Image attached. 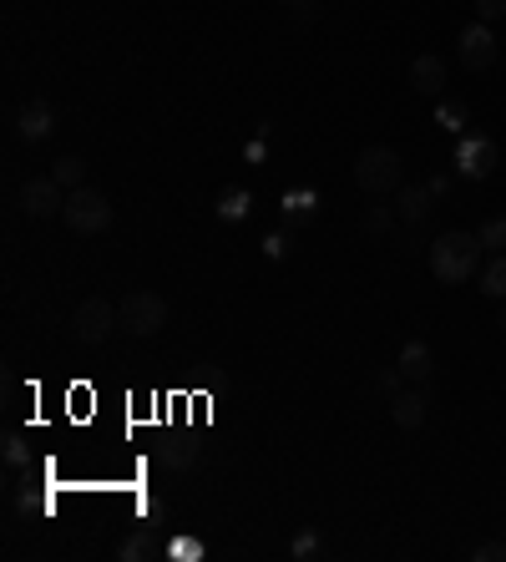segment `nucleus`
Instances as JSON below:
<instances>
[{
    "mask_svg": "<svg viewBox=\"0 0 506 562\" xmlns=\"http://www.w3.org/2000/svg\"><path fill=\"white\" fill-rule=\"evenodd\" d=\"M6 461H11V466H21V461H26V446H21V441H11V446H6Z\"/></svg>",
    "mask_w": 506,
    "mask_h": 562,
    "instance_id": "c756f323",
    "label": "nucleus"
},
{
    "mask_svg": "<svg viewBox=\"0 0 506 562\" xmlns=\"http://www.w3.org/2000/svg\"><path fill=\"white\" fill-rule=\"evenodd\" d=\"M390 416H395L400 431H420L426 426V395L420 390H395L390 395Z\"/></svg>",
    "mask_w": 506,
    "mask_h": 562,
    "instance_id": "f8f14e48",
    "label": "nucleus"
},
{
    "mask_svg": "<svg viewBox=\"0 0 506 562\" xmlns=\"http://www.w3.org/2000/svg\"><path fill=\"white\" fill-rule=\"evenodd\" d=\"M410 87H415L420 97H441V92H446V61L431 56V51L415 56V61H410Z\"/></svg>",
    "mask_w": 506,
    "mask_h": 562,
    "instance_id": "9d476101",
    "label": "nucleus"
},
{
    "mask_svg": "<svg viewBox=\"0 0 506 562\" xmlns=\"http://www.w3.org/2000/svg\"><path fill=\"white\" fill-rule=\"evenodd\" d=\"M481 294L506 299V254H491V264L481 269Z\"/></svg>",
    "mask_w": 506,
    "mask_h": 562,
    "instance_id": "2eb2a0df",
    "label": "nucleus"
},
{
    "mask_svg": "<svg viewBox=\"0 0 506 562\" xmlns=\"http://www.w3.org/2000/svg\"><path fill=\"white\" fill-rule=\"evenodd\" d=\"M51 178H56L61 188H81V178H87V163H81V157H56Z\"/></svg>",
    "mask_w": 506,
    "mask_h": 562,
    "instance_id": "f3484780",
    "label": "nucleus"
},
{
    "mask_svg": "<svg viewBox=\"0 0 506 562\" xmlns=\"http://www.w3.org/2000/svg\"><path fill=\"white\" fill-rule=\"evenodd\" d=\"M16 132H21L26 142H41V137H51V132H56V112H51L46 102H26V107H21V117H16Z\"/></svg>",
    "mask_w": 506,
    "mask_h": 562,
    "instance_id": "ddd939ff",
    "label": "nucleus"
},
{
    "mask_svg": "<svg viewBox=\"0 0 506 562\" xmlns=\"http://www.w3.org/2000/svg\"><path fill=\"white\" fill-rule=\"evenodd\" d=\"M365 233H390V208H370L365 213Z\"/></svg>",
    "mask_w": 506,
    "mask_h": 562,
    "instance_id": "4be33fe9",
    "label": "nucleus"
},
{
    "mask_svg": "<svg viewBox=\"0 0 506 562\" xmlns=\"http://www.w3.org/2000/svg\"><path fill=\"white\" fill-rule=\"evenodd\" d=\"M461 61H466V71H486L491 61H496V36H491V26L486 21H471L466 31H461Z\"/></svg>",
    "mask_w": 506,
    "mask_h": 562,
    "instance_id": "0eeeda50",
    "label": "nucleus"
},
{
    "mask_svg": "<svg viewBox=\"0 0 506 562\" xmlns=\"http://www.w3.org/2000/svg\"><path fill=\"white\" fill-rule=\"evenodd\" d=\"M436 122H441L446 132H466V107H461V102H441V107H436Z\"/></svg>",
    "mask_w": 506,
    "mask_h": 562,
    "instance_id": "aec40b11",
    "label": "nucleus"
},
{
    "mask_svg": "<svg viewBox=\"0 0 506 562\" xmlns=\"http://www.w3.org/2000/svg\"><path fill=\"white\" fill-rule=\"evenodd\" d=\"M471 557H476V562H506V537H501V542H486V547H476Z\"/></svg>",
    "mask_w": 506,
    "mask_h": 562,
    "instance_id": "5701e85b",
    "label": "nucleus"
},
{
    "mask_svg": "<svg viewBox=\"0 0 506 562\" xmlns=\"http://www.w3.org/2000/svg\"><path fill=\"white\" fill-rule=\"evenodd\" d=\"M61 218H66V228L71 233H107L112 228V203L97 193V188H87V183H81V188H71L66 193V208H61Z\"/></svg>",
    "mask_w": 506,
    "mask_h": 562,
    "instance_id": "7ed1b4c3",
    "label": "nucleus"
},
{
    "mask_svg": "<svg viewBox=\"0 0 506 562\" xmlns=\"http://www.w3.org/2000/svg\"><path fill=\"white\" fill-rule=\"evenodd\" d=\"M284 208H289V218H309V213L319 208V193H289Z\"/></svg>",
    "mask_w": 506,
    "mask_h": 562,
    "instance_id": "412c9836",
    "label": "nucleus"
},
{
    "mask_svg": "<svg viewBox=\"0 0 506 562\" xmlns=\"http://www.w3.org/2000/svg\"><path fill=\"white\" fill-rule=\"evenodd\" d=\"M355 183L380 198V193H395L405 183V163H400V152L395 147H360L355 152Z\"/></svg>",
    "mask_w": 506,
    "mask_h": 562,
    "instance_id": "f03ea898",
    "label": "nucleus"
},
{
    "mask_svg": "<svg viewBox=\"0 0 506 562\" xmlns=\"http://www.w3.org/2000/svg\"><path fill=\"white\" fill-rule=\"evenodd\" d=\"M395 244H400V254H420V244H426V238H420V228L410 223V228H405V233L395 238Z\"/></svg>",
    "mask_w": 506,
    "mask_h": 562,
    "instance_id": "b1692460",
    "label": "nucleus"
},
{
    "mask_svg": "<svg viewBox=\"0 0 506 562\" xmlns=\"http://www.w3.org/2000/svg\"><path fill=\"white\" fill-rule=\"evenodd\" d=\"M284 6H294V11H309V6H314V0H284Z\"/></svg>",
    "mask_w": 506,
    "mask_h": 562,
    "instance_id": "7c9ffc66",
    "label": "nucleus"
},
{
    "mask_svg": "<svg viewBox=\"0 0 506 562\" xmlns=\"http://www.w3.org/2000/svg\"><path fill=\"white\" fill-rule=\"evenodd\" d=\"M395 365H400V375H405V380H415V385H426V380L436 375V355H431V345H426V340H410V345L400 350V360H395Z\"/></svg>",
    "mask_w": 506,
    "mask_h": 562,
    "instance_id": "9b49d317",
    "label": "nucleus"
},
{
    "mask_svg": "<svg viewBox=\"0 0 506 562\" xmlns=\"http://www.w3.org/2000/svg\"><path fill=\"white\" fill-rule=\"evenodd\" d=\"M476 238H481V249H491V254H506V218H486Z\"/></svg>",
    "mask_w": 506,
    "mask_h": 562,
    "instance_id": "a211bd4d",
    "label": "nucleus"
},
{
    "mask_svg": "<svg viewBox=\"0 0 506 562\" xmlns=\"http://www.w3.org/2000/svg\"><path fill=\"white\" fill-rule=\"evenodd\" d=\"M112 325H122V309H112V299L92 294V299H81L76 314H71V335L81 345H102L112 335Z\"/></svg>",
    "mask_w": 506,
    "mask_h": 562,
    "instance_id": "20e7f679",
    "label": "nucleus"
},
{
    "mask_svg": "<svg viewBox=\"0 0 506 562\" xmlns=\"http://www.w3.org/2000/svg\"><path fill=\"white\" fill-rule=\"evenodd\" d=\"M162 547H157V537H152V527H142L137 537H127L122 542V562H142V557H157Z\"/></svg>",
    "mask_w": 506,
    "mask_h": 562,
    "instance_id": "dca6fc26",
    "label": "nucleus"
},
{
    "mask_svg": "<svg viewBox=\"0 0 506 562\" xmlns=\"http://www.w3.org/2000/svg\"><path fill=\"white\" fill-rule=\"evenodd\" d=\"M319 552V532H299L294 537V557H314Z\"/></svg>",
    "mask_w": 506,
    "mask_h": 562,
    "instance_id": "393cba45",
    "label": "nucleus"
},
{
    "mask_svg": "<svg viewBox=\"0 0 506 562\" xmlns=\"http://www.w3.org/2000/svg\"><path fill=\"white\" fill-rule=\"evenodd\" d=\"M117 309H122V330H127V335H137V340H147V335H157V330L167 325V299H162V294H152V289L127 294Z\"/></svg>",
    "mask_w": 506,
    "mask_h": 562,
    "instance_id": "39448f33",
    "label": "nucleus"
},
{
    "mask_svg": "<svg viewBox=\"0 0 506 562\" xmlns=\"http://www.w3.org/2000/svg\"><path fill=\"white\" fill-rule=\"evenodd\" d=\"M431 203H436V193H431L426 183H400V188H395V218H400V223H415V228H420V223L431 218Z\"/></svg>",
    "mask_w": 506,
    "mask_h": 562,
    "instance_id": "1a4fd4ad",
    "label": "nucleus"
},
{
    "mask_svg": "<svg viewBox=\"0 0 506 562\" xmlns=\"http://www.w3.org/2000/svg\"><path fill=\"white\" fill-rule=\"evenodd\" d=\"M21 208H26L31 218H51V213L66 208V188H61L56 178H31V183L21 188Z\"/></svg>",
    "mask_w": 506,
    "mask_h": 562,
    "instance_id": "6e6552de",
    "label": "nucleus"
},
{
    "mask_svg": "<svg viewBox=\"0 0 506 562\" xmlns=\"http://www.w3.org/2000/svg\"><path fill=\"white\" fill-rule=\"evenodd\" d=\"M248 208H253V198H248L243 188H228V193L218 198V213H223V218H243Z\"/></svg>",
    "mask_w": 506,
    "mask_h": 562,
    "instance_id": "6ab92c4d",
    "label": "nucleus"
},
{
    "mask_svg": "<svg viewBox=\"0 0 506 562\" xmlns=\"http://www.w3.org/2000/svg\"><path fill=\"white\" fill-rule=\"evenodd\" d=\"M456 173H461V178H471V183H481V178H491V173H496V142H491L486 132L461 137V147H456Z\"/></svg>",
    "mask_w": 506,
    "mask_h": 562,
    "instance_id": "423d86ee",
    "label": "nucleus"
},
{
    "mask_svg": "<svg viewBox=\"0 0 506 562\" xmlns=\"http://www.w3.org/2000/svg\"><path fill=\"white\" fill-rule=\"evenodd\" d=\"M400 380H405V375H400V365H395V370H380V375H375V385H380V390H390V395L400 390Z\"/></svg>",
    "mask_w": 506,
    "mask_h": 562,
    "instance_id": "cd10ccee",
    "label": "nucleus"
},
{
    "mask_svg": "<svg viewBox=\"0 0 506 562\" xmlns=\"http://www.w3.org/2000/svg\"><path fill=\"white\" fill-rule=\"evenodd\" d=\"M264 254H269V259H284V254H289V238H284V233H269V238H264Z\"/></svg>",
    "mask_w": 506,
    "mask_h": 562,
    "instance_id": "bb28decb",
    "label": "nucleus"
},
{
    "mask_svg": "<svg viewBox=\"0 0 506 562\" xmlns=\"http://www.w3.org/2000/svg\"><path fill=\"white\" fill-rule=\"evenodd\" d=\"M496 325H501V330H506V304H501V319H496Z\"/></svg>",
    "mask_w": 506,
    "mask_h": 562,
    "instance_id": "2f4dec72",
    "label": "nucleus"
},
{
    "mask_svg": "<svg viewBox=\"0 0 506 562\" xmlns=\"http://www.w3.org/2000/svg\"><path fill=\"white\" fill-rule=\"evenodd\" d=\"M451 183H456V178H451V173H436V178H431V183H426V188H431V193H436V198H446V193H451Z\"/></svg>",
    "mask_w": 506,
    "mask_h": 562,
    "instance_id": "c85d7f7f",
    "label": "nucleus"
},
{
    "mask_svg": "<svg viewBox=\"0 0 506 562\" xmlns=\"http://www.w3.org/2000/svg\"><path fill=\"white\" fill-rule=\"evenodd\" d=\"M476 16H481V21H496V16H506V0H476Z\"/></svg>",
    "mask_w": 506,
    "mask_h": 562,
    "instance_id": "a878e982",
    "label": "nucleus"
},
{
    "mask_svg": "<svg viewBox=\"0 0 506 562\" xmlns=\"http://www.w3.org/2000/svg\"><path fill=\"white\" fill-rule=\"evenodd\" d=\"M152 461L162 471H188V466H198V446L193 441H162V446H152Z\"/></svg>",
    "mask_w": 506,
    "mask_h": 562,
    "instance_id": "4468645a",
    "label": "nucleus"
},
{
    "mask_svg": "<svg viewBox=\"0 0 506 562\" xmlns=\"http://www.w3.org/2000/svg\"><path fill=\"white\" fill-rule=\"evenodd\" d=\"M426 259H431V269H436V279H441V284H466V279L476 274V259H481V238H476V233L451 228V233L431 238Z\"/></svg>",
    "mask_w": 506,
    "mask_h": 562,
    "instance_id": "f257e3e1",
    "label": "nucleus"
}]
</instances>
